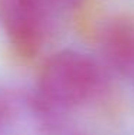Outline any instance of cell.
I'll list each match as a JSON object with an SVG mask.
<instances>
[{"label": "cell", "mask_w": 134, "mask_h": 135, "mask_svg": "<svg viewBox=\"0 0 134 135\" xmlns=\"http://www.w3.org/2000/svg\"><path fill=\"white\" fill-rule=\"evenodd\" d=\"M0 22L22 56L39 50L45 32V0H0Z\"/></svg>", "instance_id": "2"}, {"label": "cell", "mask_w": 134, "mask_h": 135, "mask_svg": "<svg viewBox=\"0 0 134 135\" xmlns=\"http://www.w3.org/2000/svg\"><path fill=\"white\" fill-rule=\"evenodd\" d=\"M103 49L107 57L120 69H134V20L114 19L103 32Z\"/></svg>", "instance_id": "3"}, {"label": "cell", "mask_w": 134, "mask_h": 135, "mask_svg": "<svg viewBox=\"0 0 134 135\" xmlns=\"http://www.w3.org/2000/svg\"><path fill=\"white\" fill-rule=\"evenodd\" d=\"M98 85V70L85 55L63 50L46 60L40 72V92L50 104L71 107L85 101Z\"/></svg>", "instance_id": "1"}, {"label": "cell", "mask_w": 134, "mask_h": 135, "mask_svg": "<svg viewBox=\"0 0 134 135\" xmlns=\"http://www.w3.org/2000/svg\"><path fill=\"white\" fill-rule=\"evenodd\" d=\"M7 111H9L7 104H6V101L0 96V124L6 119V117H7Z\"/></svg>", "instance_id": "4"}]
</instances>
